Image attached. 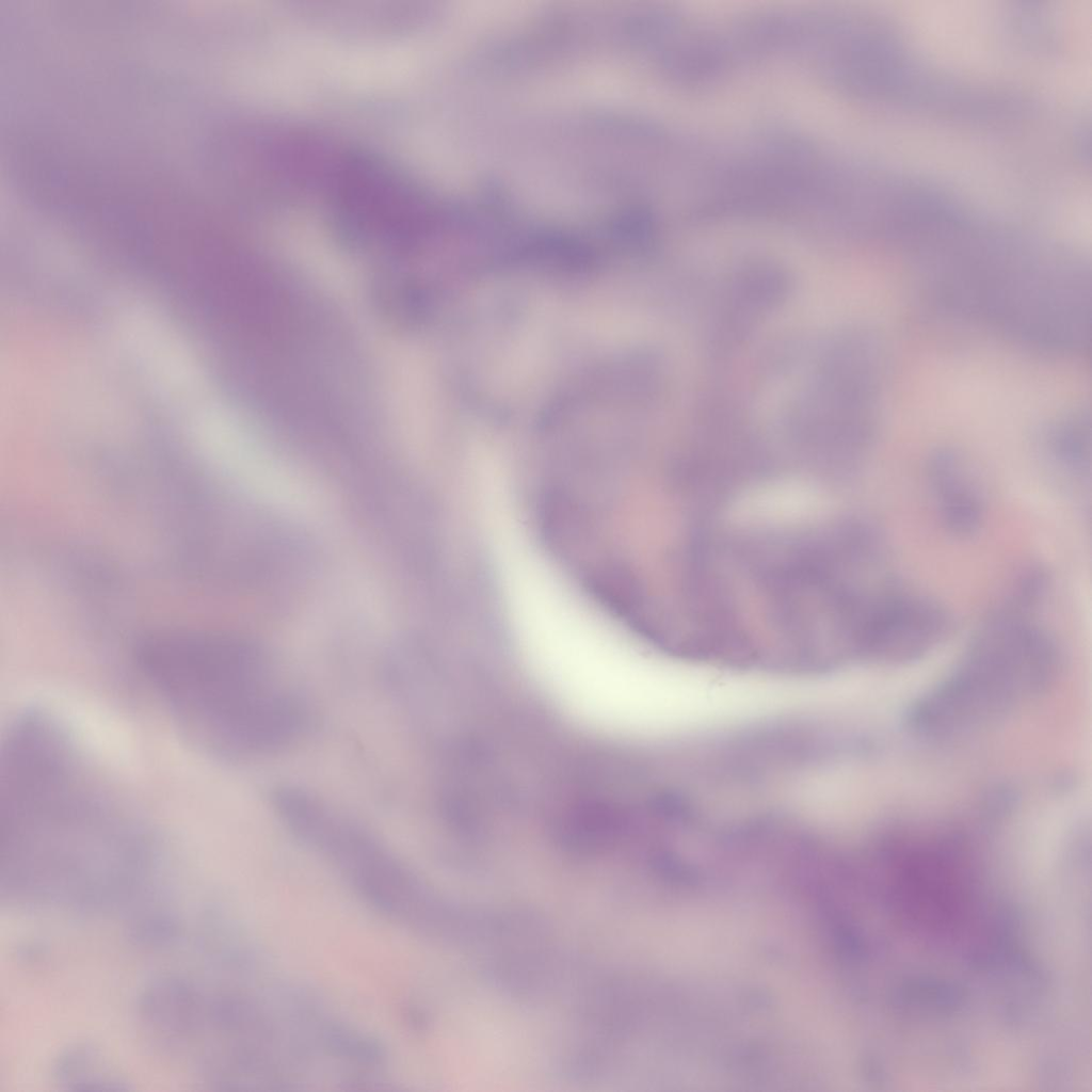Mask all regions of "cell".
I'll return each instance as SVG.
<instances>
[{"mask_svg":"<svg viewBox=\"0 0 1092 1092\" xmlns=\"http://www.w3.org/2000/svg\"><path fill=\"white\" fill-rule=\"evenodd\" d=\"M910 260L952 315L1043 350L1089 344L1090 270L1063 244L983 215L937 232Z\"/></svg>","mask_w":1092,"mask_h":1092,"instance_id":"cell-2","label":"cell"},{"mask_svg":"<svg viewBox=\"0 0 1092 1092\" xmlns=\"http://www.w3.org/2000/svg\"><path fill=\"white\" fill-rule=\"evenodd\" d=\"M1033 611L1003 600L984 617L962 663L940 692V704L956 706V720L964 713L963 720L971 721L1008 707L1049 674L1056 645Z\"/></svg>","mask_w":1092,"mask_h":1092,"instance_id":"cell-4","label":"cell"},{"mask_svg":"<svg viewBox=\"0 0 1092 1092\" xmlns=\"http://www.w3.org/2000/svg\"><path fill=\"white\" fill-rule=\"evenodd\" d=\"M661 594V593H660ZM660 596V595H659ZM659 598V597H658ZM657 604V603H656ZM656 606V605H655ZM655 608V607H654ZM654 610V609H653ZM653 612V611H652ZM652 614V613H651ZM651 616V615H649ZM649 619V617H648ZM648 621V620H647ZM647 623V622H646ZM646 625V624H645ZM645 627V626H644ZM644 629V628H643ZM643 631V630H642ZM642 633V632H641Z\"/></svg>","mask_w":1092,"mask_h":1092,"instance_id":"cell-9","label":"cell"},{"mask_svg":"<svg viewBox=\"0 0 1092 1092\" xmlns=\"http://www.w3.org/2000/svg\"><path fill=\"white\" fill-rule=\"evenodd\" d=\"M1043 450L1051 465L1075 482L1090 479L1091 429L1088 414L1075 412L1058 419L1042 433Z\"/></svg>","mask_w":1092,"mask_h":1092,"instance_id":"cell-7","label":"cell"},{"mask_svg":"<svg viewBox=\"0 0 1092 1092\" xmlns=\"http://www.w3.org/2000/svg\"><path fill=\"white\" fill-rule=\"evenodd\" d=\"M138 661L172 720L199 751L263 753L302 733L300 697L275 682L254 643L224 635H164L145 640Z\"/></svg>","mask_w":1092,"mask_h":1092,"instance_id":"cell-3","label":"cell"},{"mask_svg":"<svg viewBox=\"0 0 1092 1092\" xmlns=\"http://www.w3.org/2000/svg\"><path fill=\"white\" fill-rule=\"evenodd\" d=\"M98 1058L93 1048L89 1047L67 1050L57 1064L60 1080L71 1085L109 1083L106 1076L99 1075L100 1069L105 1065L100 1064Z\"/></svg>","mask_w":1092,"mask_h":1092,"instance_id":"cell-8","label":"cell"},{"mask_svg":"<svg viewBox=\"0 0 1092 1092\" xmlns=\"http://www.w3.org/2000/svg\"><path fill=\"white\" fill-rule=\"evenodd\" d=\"M950 625L944 605L905 589L879 631L872 659L896 662L919 657L944 638Z\"/></svg>","mask_w":1092,"mask_h":1092,"instance_id":"cell-6","label":"cell"},{"mask_svg":"<svg viewBox=\"0 0 1092 1092\" xmlns=\"http://www.w3.org/2000/svg\"><path fill=\"white\" fill-rule=\"evenodd\" d=\"M927 485L943 528L952 536L975 535L985 516V496L978 473L960 451L941 448L926 464Z\"/></svg>","mask_w":1092,"mask_h":1092,"instance_id":"cell-5","label":"cell"},{"mask_svg":"<svg viewBox=\"0 0 1092 1092\" xmlns=\"http://www.w3.org/2000/svg\"><path fill=\"white\" fill-rule=\"evenodd\" d=\"M84 764L75 741L57 736L22 741L1 758L2 885L26 905H113L155 867L146 829Z\"/></svg>","mask_w":1092,"mask_h":1092,"instance_id":"cell-1","label":"cell"}]
</instances>
